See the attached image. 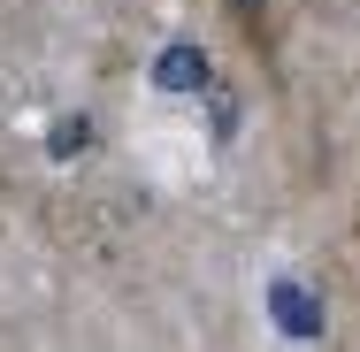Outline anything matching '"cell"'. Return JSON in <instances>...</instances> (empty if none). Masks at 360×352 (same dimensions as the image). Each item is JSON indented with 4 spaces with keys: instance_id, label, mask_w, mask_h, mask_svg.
Returning a JSON list of instances; mask_svg holds the SVG:
<instances>
[{
    "instance_id": "6da1fadb",
    "label": "cell",
    "mask_w": 360,
    "mask_h": 352,
    "mask_svg": "<svg viewBox=\"0 0 360 352\" xmlns=\"http://www.w3.org/2000/svg\"><path fill=\"white\" fill-rule=\"evenodd\" d=\"M269 299H276V322H284L291 337H314V330H322V306H314V291H307V283H291V276H284Z\"/></svg>"
},
{
    "instance_id": "3957f363",
    "label": "cell",
    "mask_w": 360,
    "mask_h": 352,
    "mask_svg": "<svg viewBox=\"0 0 360 352\" xmlns=\"http://www.w3.org/2000/svg\"><path fill=\"white\" fill-rule=\"evenodd\" d=\"M230 15H238V31H245V39H261V46H269V8H261V0H230Z\"/></svg>"
},
{
    "instance_id": "7a4b0ae2",
    "label": "cell",
    "mask_w": 360,
    "mask_h": 352,
    "mask_svg": "<svg viewBox=\"0 0 360 352\" xmlns=\"http://www.w3.org/2000/svg\"><path fill=\"white\" fill-rule=\"evenodd\" d=\"M153 77H161L169 92H192V84H207V54H200V46H169Z\"/></svg>"
}]
</instances>
